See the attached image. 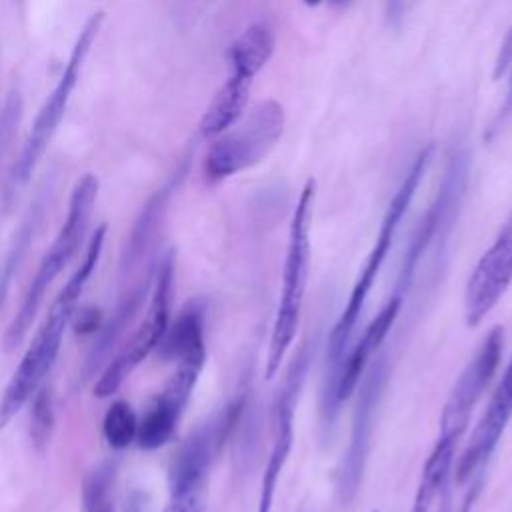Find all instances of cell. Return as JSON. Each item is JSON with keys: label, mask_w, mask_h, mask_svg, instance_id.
Instances as JSON below:
<instances>
[{"label": "cell", "mask_w": 512, "mask_h": 512, "mask_svg": "<svg viewBox=\"0 0 512 512\" xmlns=\"http://www.w3.org/2000/svg\"><path fill=\"white\" fill-rule=\"evenodd\" d=\"M286 124L284 108L270 98L254 106L240 126L222 132L204 156V176L210 182L226 180L264 160L282 138Z\"/></svg>", "instance_id": "cell-6"}, {"label": "cell", "mask_w": 512, "mask_h": 512, "mask_svg": "<svg viewBox=\"0 0 512 512\" xmlns=\"http://www.w3.org/2000/svg\"><path fill=\"white\" fill-rule=\"evenodd\" d=\"M114 484V464H98L84 480L82 510L84 512H114L110 490Z\"/></svg>", "instance_id": "cell-25"}, {"label": "cell", "mask_w": 512, "mask_h": 512, "mask_svg": "<svg viewBox=\"0 0 512 512\" xmlns=\"http://www.w3.org/2000/svg\"><path fill=\"white\" fill-rule=\"evenodd\" d=\"M252 82V76L238 70H230L226 82L218 88L204 116L200 118V136L216 138L222 132L230 130L242 118Z\"/></svg>", "instance_id": "cell-19"}, {"label": "cell", "mask_w": 512, "mask_h": 512, "mask_svg": "<svg viewBox=\"0 0 512 512\" xmlns=\"http://www.w3.org/2000/svg\"><path fill=\"white\" fill-rule=\"evenodd\" d=\"M162 512H202V490L170 496Z\"/></svg>", "instance_id": "cell-27"}, {"label": "cell", "mask_w": 512, "mask_h": 512, "mask_svg": "<svg viewBox=\"0 0 512 512\" xmlns=\"http://www.w3.org/2000/svg\"><path fill=\"white\" fill-rule=\"evenodd\" d=\"M450 508H452V504H450V496H448V490L444 488V496H442L440 506H438V510H436V512H450Z\"/></svg>", "instance_id": "cell-30"}, {"label": "cell", "mask_w": 512, "mask_h": 512, "mask_svg": "<svg viewBox=\"0 0 512 512\" xmlns=\"http://www.w3.org/2000/svg\"><path fill=\"white\" fill-rule=\"evenodd\" d=\"M400 306H402V296L394 292L388 298V302L380 308V312L364 328L362 336L348 350V354L342 356L332 366L334 374L330 376V380L326 384L324 406H322V414H324V422H326L324 426H328L334 420L340 404L344 400H348L352 396V392L356 390V386L360 384V378L364 376V372L372 360V354L376 352V348L382 344V340L388 336L390 328L394 326V322L400 314Z\"/></svg>", "instance_id": "cell-13"}, {"label": "cell", "mask_w": 512, "mask_h": 512, "mask_svg": "<svg viewBox=\"0 0 512 512\" xmlns=\"http://www.w3.org/2000/svg\"><path fill=\"white\" fill-rule=\"evenodd\" d=\"M104 238H106V224L98 226L96 232L92 234L82 264L76 268V272L68 278V282L62 286V290L50 304V310L46 312L20 364L10 376L0 398V430L6 428V424L20 412V408L36 394L46 374L50 372L58 356L66 326L70 324V318L80 300V294L100 260Z\"/></svg>", "instance_id": "cell-1"}, {"label": "cell", "mask_w": 512, "mask_h": 512, "mask_svg": "<svg viewBox=\"0 0 512 512\" xmlns=\"http://www.w3.org/2000/svg\"><path fill=\"white\" fill-rule=\"evenodd\" d=\"M98 188H100V184L94 174H84L76 182V186L70 194L66 220L60 226L58 236L50 244L48 252L42 256L38 270L24 292L22 304L6 328V334H4V350L6 352L14 350L24 340V336H26L28 328L32 326V320L44 300L48 286L54 282V278L64 270V266L72 260V256L82 246V240L86 236V230L90 226V218H92V212H94V206L98 200Z\"/></svg>", "instance_id": "cell-4"}, {"label": "cell", "mask_w": 512, "mask_h": 512, "mask_svg": "<svg viewBox=\"0 0 512 512\" xmlns=\"http://www.w3.org/2000/svg\"><path fill=\"white\" fill-rule=\"evenodd\" d=\"M202 366L204 362L178 364L176 372L170 376L162 392L154 398V402L148 406L146 414L138 422L136 444L142 450H156L172 438L178 420L198 382Z\"/></svg>", "instance_id": "cell-16"}, {"label": "cell", "mask_w": 512, "mask_h": 512, "mask_svg": "<svg viewBox=\"0 0 512 512\" xmlns=\"http://www.w3.org/2000/svg\"><path fill=\"white\" fill-rule=\"evenodd\" d=\"M316 198V182L308 178L288 230V246L282 270V288L278 296V306L272 322V332L268 340L266 354V378H274L280 372V364L286 358L300 324L304 294L308 286V270H310V226H312V210Z\"/></svg>", "instance_id": "cell-2"}, {"label": "cell", "mask_w": 512, "mask_h": 512, "mask_svg": "<svg viewBox=\"0 0 512 512\" xmlns=\"http://www.w3.org/2000/svg\"><path fill=\"white\" fill-rule=\"evenodd\" d=\"M386 380H388V360L386 356H380L372 364H368L362 376V386L358 390V398L352 414L350 438H348V446L338 472V494L344 504L352 502V498L360 488L368 452H370L376 412L382 400V390L386 386Z\"/></svg>", "instance_id": "cell-10"}, {"label": "cell", "mask_w": 512, "mask_h": 512, "mask_svg": "<svg viewBox=\"0 0 512 512\" xmlns=\"http://www.w3.org/2000/svg\"><path fill=\"white\" fill-rule=\"evenodd\" d=\"M188 166H190V154L174 170V174L164 182V186L160 190H156L144 204L140 216L136 218V222L132 226V232L128 236V242H126V248L122 254V272L128 274L138 264H142V258L154 246L156 236L162 226V220H164V214H166V208L170 204V198L176 192V188L180 186L182 178L186 176Z\"/></svg>", "instance_id": "cell-17"}, {"label": "cell", "mask_w": 512, "mask_h": 512, "mask_svg": "<svg viewBox=\"0 0 512 512\" xmlns=\"http://www.w3.org/2000/svg\"><path fill=\"white\" fill-rule=\"evenodd\" d=\"M18 112H20V102H18V98H16V100L10 98L8 104H6V110H4V114H2V120H0V152H2V148L6 146L4 142L8 140V130L14 126V120L18 118Z\"/></svg>", "instance_id": "cell-29"}, {"label": "cell", "mask_w": 512, "mask_h": 512, "mask_svg": "<svg viewBox=\"0 0 512 512\" xmlns=\"http://www.w3.org/2000/svg\"><path fill=\"white\" fill-rule=\"evenodd\" d=\"M350 0H330V4H334V6H346Z\"/></svg>", "instance_id": "cell-31"}, {"label": "cell", "mask_w": 512, "mask_h": 512, "mask_svg": "<svg viewBox=\"0 0 512 512\" xmlns=\"http://www.w3.org/2000/svg\"><path fill=\"white\" fill-rule=\"evenodd\" d=\"M306 6H318L322 0H302Z\"/></svg>", "instance_id": "cell-32"}, {"label": "cell", "mask_w": 512, "mask_h": 512, "mask_svg": "<svg viewBox=\"0 0 512 512\" xmlns=\"http://www.w3.org/2000/svg\"><path fill=\"white\" fill-rule=\"evenodd\" d=\"M42 208H44V198H38L30 206L28 214L24 216L20 228L16 230V234H14V238H12L10 246H8L2 262H0V308H2L4 300H6V296H8L10 284H12L16 272L20 268V262L24 260V256H26L30 244H32V238H34L36 228H38L40 218H42Z\"/></svg>", "instance_id": "cell-23"}, {"label": "cell", "mask_w": 512, "mask_h": 512, "mask_svg": "<svg viewBox=\"0 0 512 512\" xmlns=\"http://www.w3.org/2000/svg\"><path fill=\"white\" fill-rule=\"evenodd\" d=\"M172 282H174V254L166 252L164 258L156 264L152 292L146 316L122 350L106 364L102 376L94 386L98 398L112 396L122 382L134 372V368L158 348L168 324H170V300H172Z\"/></svg>", "instance_id": "cell-8"}, {"label": "cell", "mask_w": 512, "mask_h": 512, "mask_svg": "<svg viewBox=\"0 0 512 512\" xmlns=\"http://www.w3.org/2000/svg\"><path fill=\"white\" fill-rule=\"evenodd\" d=\"M512 418V360L500 378L496 390L492 392V398L480 416L466 450L462 452L458 464H456V482H472V502L476 500V492L482 484V472L494 454L502 432L506 430L508 422Z\"/></svg>", "instance_id": "cell-15"}, {"label": "cell", "mask_w": 512, "mask_h": 512, "mask_svg": "<svg viewBox=\"0 0 512 512\" xmlns=\"http://www.w3.org/2000/svg\"><path fill=\"white\" fill-rule=\"evenodd\" d=\"M136 430H138V418L128 402H114L102 420V434L104 440L110 448L122 450L126 448L132 440H136Z\"/></svg>", "instance_id": "cell-24"}, {"label": "cell", "mask_w": 512, "mask_h": 512, "mask_svg": "<svg viewBox=\"0 0 512 512\" xmlns=\"http://www.w3.org/2000/svg\"><path fill=\"white\" fill-rule=\"evenodd\" d=\"M102 24H104V12L98 10L94 12L82 26L74 46H72V52L68 56V62L54 86V90L48 94V98L44 100V104L40 106L36 118H34V124L22 144V150L12 166V172H10V182L12 186H24L34 168L38 166L40 158L44 156L48 144L52 142L66 110H68V104H70V98H72V92L80 80V74H82V68H84V62L90 54V48L94 44V40L98 38L100 30H102Z\"/></svg>", "instance_id": "cell-5"}, {"label": "cell", "mask_w": 512, "mask_h": 512, "mask_svg": "<svg viewBox=\"0 0 512 512\" xmlns=\"http://www.w3.org/2000/svg\"><path fill=\"white\" fill-rule=\"evenodd\" d=\"M454 448L456 442L438 438L424 468L420 474V482L412 500V510L410 512H428L432 502L440 492H444L446 478L450 474L452 462H454Z\"/></svg>", "instance_id": "cell-22"}, {"label": "cell", "mask_w": 512, "mask_h": 512, "mask_svg": "<svg viewBox=\"0 0 512 512\" xmlns=\"http://www.w3.org/2000/svg\"><path fill=\"white\" fill-rule=\"evenodd\" d=\"M244 404L246 396L238 394L184 438L168 470L170 496L202 490L210 466L240 422Z\"/></svg>", "instance_id": "cell-9"}, {"label": "cell", "mask_w": 512, "mask_h": 512, "mask_svg": "<svg viewBox=\"0 0 512 512\" xmlns=\"http://www.w3.org/2000/svg\"><path fill=\"white\" fill-rule=\"evenodd\" d=\"M312 360L310 344H302L296 358L290 362L286 376L282 380L280 392L276 396L274 404V424H272V444L266 458L262 482H260V494L256 502V512H272V502L276 494L278 480L282 476V470L288 462L292 442H294V406L298 392L302 388L308 364Z\"/></svg>", "instance_id": "cell-12"}, {"label": "cell", "mask_w": 512, "mask_h": 512, "mask_svg": "<svg viewBox=\"0 0 512 512\" xmlns=\"http://www.w3.org/2000/svg\"><path fill=\"white\" fill-rule=\"evenodd\" d=\"M468 178H470V156L466 148H454L452 154L448 156L444 174L440 178L438 190L428 206V210L422 214L420 222L414 228V234L410 238V244L406 248L404 260L400 264V274L396 282V294L404 296L416 268L422 260V256L428 252L432 244H436V254L442 250L446 244L452 226L458 218L466 188H468Z\"/></svg>", "instance_id": "cell-7"}, {"label": "cell", "mask_w": 512, "mask_h": 512, "mask_svg": "<svg viewBox=\"0 0 512 512\" xmlns=\"http://www.w3.org/2000/svg\"><path fill=\"white\" fill-rule=\"evenodd\" d=\"M30 438L38 452L46 448L50 442V434L54 428V410H52V396L46 386H40L34 394L32 414H30Z\"/></svg>", "instance_id": "cell-26"}, {"label": "cell", "mask_w": 512, "mask_h": 512, "mask_svg": "<svg viewBox=\"0 0 512 512\" xmlns=\"http://www.w3.org/2000/svg\"><path fill=\"white\" fill-rule=\"evenodd\" d=\"M204 316L206 306L202 300H190L176 320L168 324L160 344L158 354L164 362H204L206 344H204Z\"/></svg>", "instance_id": "cell-18"}, {"label": "cell", "mask_w": 512, "mask_h": 512, "mask_svg": "<svg viewBox=\"0 0 512 512\" xmlns=\"http://www.w3.org/2000/svg\"><path fill=\"white\" fill-rule=\"evenodd\" d=\"M512 284V212L476 262L464 290V318L478 326Z\"/></svg>", "instance_id": "cell-14"}, {"label": "cell", "mask_w": 512, "mask_h": 512, "mask_svg": "<svg viewBox=\"0 0 512 512\" xmlns=\"http://www.w3.org/2000/svg\"><path fill=\"white\" fill-rule=\"evenodd\" d=\"M432 154H434V146L432 144H426L418 154L416 158L412 160L408 172L404 174L398 190L394 192V196L390 198L388 202V208L382 216V222H380V228H378V234H376V240L364 260V266L350 290V296H348V302L338 318V322L334 324L332 332H330V340H328V358L332 362V366L344 356V350H346V344L350 340V334L352 330L356 328V322L366 306V300L370 296V290L382 270V264L392 248V242L396 238V232L400 228V222L406 214V210L410 208L414 196H416V190L432 162Z\"/></svg>", "instance_id": "cell-3"}, {"label": "cell", "mask_w": 512, "mask_h": 512, "mask_svg": "<svg viewBox=\"0 0 512 512\" xmlns=\"http://www.w3.org/2000/svg\"><path fill=\"white\" fill-rule=\"evenodd\" d=\"M72 326L76 332H96L100 328V310L98 308H80V310H74L72 318H70Z\"/></svg>", "instance_id": "cell-28"}, {"label": "cell", "mask_w": 512, "mask_h": 512, "mask_svg": "<svg viewBox=\"0 0 512 512\" xmlns=\"http://www.w3.org/2000/svg\"><path fill=\"white\" fill-rule=\"evenodd\" d=\"M502 346H504V332L500 326H494L484 336L478 350L474 352V356L468 360L458 380L454 382L440 414L438 438H444L450 442L460 440L462 432L470 422V414L474 406L478 404L492 376L496 374V368L502 358Z\"/></svg>", "instance_id": "cell-11"}, {"label": "cell", "mask_w": 512, "mask_h": 512, "mask_svg": "<svg viewBox=\"0 0 512 512\" xmlns=\"http://www.w3.org/2000/svg\"><path fill=\"white\" fill-rule=\"evenodd\" d=\"M274 44L276 36L268 22L250 24L228 48L230 70H240L256 78V74L272 58Z\"/></svg>", "instance_id": "cell-21"}, {"label": "cell", "mask_w": 512, "mask_h": 512, "mask_svg": "<svg viewBox=\"0 0 512 512\" xmlns=\"http://www.w3.org/2000/svg\"><path fill=\"white\" fill-rule=\"evenodd\" d=\"M152 280L154 276L152 274H146L144 278H140V282L136 286H132L126 294L120 296L110 320L98 330V338L86 358V364H84V378H90L96 368L108 358L112 346L118 342V338L122 336L124 328L130 324V320L136 316V312L140 310L142 302H144V296L148 292V288L152 286Z\"/></svg>", "instance_id": "cell-20"}, {"label": "cell", "mask_w": 512, "mask_h": 512, "mask_svg": "<svg viewBox=\"0 0 512 512\" xmlns=\"http://www.w3.org/2000/svg\"><path fill=\"white\" fill-rule=\"evenodd\" d=\"M372 512H378V510H372Z\"/></svg>", "instance_id": "cell-33"}]
</instances>
